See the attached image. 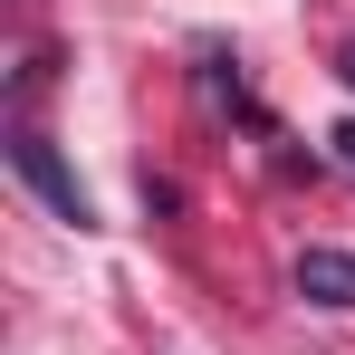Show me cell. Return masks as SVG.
Listing matches in <instances>:
<instances>
[{
	"label": "cell",
	"mask_w": 355,
	"mask_h": 355,
	"mask_svg": "<svg viewBox=\"0 0 355 355\" xmlns=\"http://www.w3.org/2000/svg\"><path fill=\"white\" fill-rule=\"evenodd\" d=\"M10 173L29 182V192H39V202H49L58 221H77V231L96 221V202H87V182H77V173L58 164V144H49L39 125H19V135H10Z\"/></svg>",
	"instance_id": "obj_1"
},
{
	"label": "cell",
	"mask_w": 355,
	"mask_h": 355,
	"mask_svg": "<svg viewBox=\"0 0 355 355\" xmlns=\"http://www.w3.org/2000/svg\"><path fill=\"white\" fill-rule=\"evenodd\" d=\"M327 144H336V164H346V173H355V116L336 125V135H327Z\"/></svg>",
	"instance_id": "obj_3"
},
{
	"label": "cell",
	"mask_w": 355,
	"mask_h": 355,
	"mask_svg": "<svg viewBox=\"0 0 355 355\" xmlns=\"http://www.w3.org/2000/svg\"><path fill=\"white\" fill-rule=\"evenodd\" d=\"M346 77H355V49H346Z\"/></svg>",
	"instance_id": "obj_4"
},
{
	"label": "cell",
	"mask_w": 355,
	"mask_h": 355,
	"mask_svg": "<svg viewBox=\"0 0 355 355\" xmlns=\"http://www.w3.org/2000/svg\"><path fill=\"white\" fill-rule=\"evenodd\" d=\"M297 297L355 307V250H297Z\"/></svg>",
	"instance_id": "obj_2"
}]
</instances>
